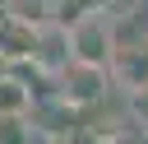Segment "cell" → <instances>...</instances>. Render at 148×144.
<instances>
[{"instance_id":"cell-1","label":"cell","mask_w":148,"mask_h":144,"mask_svg":"<svg viewBox=\"0 0 148 144\" xmlns=\"http://www.w3.org/2000/svg\"><path fill=\"white\" fill-rule=\"evenodd\" d=\"M111 88H116V84H111V74H106V65H88V60H74V56H69V60L56 70V79H51V98H60V102L74 107V111L102 107Z\"/></svg>"},{"instance_id":"cell-2","label":"cell","mask_w":148,"mask_h":144,"mask_svg":"<svg viewBox=\"0 0 148 144\" xmlns=\"http://www.w3.org/2000/svg\"><path fill=\"white\" fill-rule=\"evenodd\" d=\"M65 33H69V56L74 60L106 65L111 60V46H116V14L111 9H88V14L69 19Z\"/></svg>"},{"instance_id":"cell-3","label":"cell","mask_w":148,"mask_h":144,"mask_svg":"<svg viewBox=\"0 0 148 144\" xmlns=\"http://www.w3.org/2000/svg\"><path fill=\"white\" fill-rule=\"evenodd\" d=\"M32 107H37V88H32V79L23 74V65H9V70H0V111L28 116Z\"/></svg>"},{"instance_id":"cell-4","label":"cell","mask_w":148,"mask_h":144,"mask_svg":"<svg viewBox=\"0 0 148 144\" xmlns=\"http://www.w3.org/2000/svg\"><path fill=\"white\" fill-rule=\"evenodd\" d=\"M42 125L32 116H14V111H0V144H42Z\"/></svg>"},{"instance_id":"cell-5","label":"cell","mask_w":148,"mask_h":144,"mask_svg":"<svg viewBox=\"0 0 148 144\" xmlns=\"http://www.w3.org/2000/svg\"><path fill=\"white\" fill-rule=\"evenodd\" d=\"M125 121L148 135V88H130L125 93Z\"/></svg>"},{"instance_id":"cell-6","label":"cell","mask_w":148,"mask_h":144,"mask_svg":"<svg viewBox=\"0 0 148 144\" xmlns=\"http://www.w3.org/2000/svg\"><path fill=\"white\" fill-rule=\"evenodd\" d=\"M111 0H51V19H60V23H69V19H79V14H88V9H106Z\"/></svg>"}]
</instances>
